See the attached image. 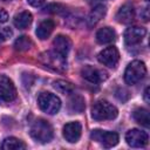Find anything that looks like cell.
I'll return each instance as SVG.
<instances>
[{
    "mask_svg": "<svg viewBox=\"0 0 150 150\" xmlns=\"http://www.w3.org/2000/svg\"><path fill=\"white\" fill-rule=\"evenodd\" d=\"M29 134L36 142L40 143H48L49 141H52L54 135L52 125L42 118H38L33 122L29 129Z\"/></svg>",
    "mask_w": 150,
    "mask_h": 150,
    "instance_id": "6da1fadb",
    "label": "cell"
},
{
    "mask_svg": "<svg viewBox=\"0 0 150 150\" xmlns=\"http://www.w3.org/2000/svg\"><path fill=\"white\" fill-rule=\"evenodd\" d=\"M117 114H118L117 108L104 100H100L95 102L91 108V117L96 121L114 120L117 116Z\"/></svg>",
    "mask_w": 150,
    "mask_h": 150,
    "instance_id": "7a4b0ae2",
    "label": "cell"
},
{
    "mask_svg": "<svg viewBox=\"0 0 150 150\" xmlns=\"http://www.w3.org/2000/svg\"><path fill=\"white\" fill-rule=\"evenodd\" d=\"M146 75V67L142 61L135 60L130 62L124 73V81L127 84H136Z\"/></svg>",
    "mask_w": 150,
    "mask_h": 150,
    "instance_id": "3957f363",
    "label": "cell"
},
{
    "mask_svg": "<svg viewBox=\"0 0 150 150\" xmlns=\"http://www.w3.org/2000/svg\"><path fill=\"white\" fill-rule=\"evenodd\" d=\"M38 104H39V107L42 111H45L49 115L57 114V111L61 108L60 98L56 95H54L52 93H47V91H43V93L39 94Z\"/></svg>",
    "mask_w": 150,
    "mask_h": 150,
    "instance_id": "277c9868",
    "label": "cell"
},
{
    "mask_svg": "<svg viewBox=\"0 0 150 150\" xmlns=\"http://www.w3.org/2000/svg\"><path fill=\"white\" fill-rule=\"evenodd\" d=\"M39 60H40V62H42L48 68H52V69L57 70V71H63L67 68L66 56L59 54L55 50L45 52V53L40 54Z\"/></svg>",
    "mask_w": 150,
    "mask_h": 150,
    "instance_id": "5b68a950",
    "label": "cell"
},
{
    "mask_svg": "<svg viewBox=\"0 0 150 150\" xmlns=\"http://www.w3.org/2000/svg\"><path fill=\"white\" fill-rule=\"evenodd\" d=\"M90 138L97 143H100L104 148L115 146L118 143V135L114 131H107L101 129H95L90 132Z\"/></svg>",
    "mask_w": 150,
    "mask_h": 150,
    "instance_id": "8992f818",
    "label": "cell"
},
{
    "mask_svg": "<svg viewBox=\"0 0 150 150\" xmlns=\"http://www.w3.org/2000/svg\"><path fill=\"white\" fill-rule=\"evenodd\" d=\"M15 98L16 89L12 80L6 75H0V101L4 103H9Z\"/></svg>",
    "mask_w": 150,
    "mask_h": 150,
    "instance_id": "52a82bcc",
    "label": "cell"
},
{
    "mask_svg": "<svg viewBox=\"0 0 150 150\" xmlns=\"http://www.w3.org/2000/svg\"><path fill=\"white\" fill-rule=\"evenodd\" d=\"M97 59L100 63H102L103 66H107L109 68H115L120 60V53L116 47L110 46L101 50L97 55Z\"/></svg>",
    "mask_w": 150,
    "mask_h": 150,
    "instance_id": "ba28073f",
    "label": "cell"
},
{
    "mask_svg": "<svg viewBox=\"0 0 150 150\" xmlns=\"http://www.w3.org/2000/svg\"><path fill=\"white\" fill-rule=\"evenodd\" d=\"M81 75L84 80L91 82V83H101L102 81H104L108 77L107 71H104L103 69L93 67V66H84L81 69Z\"/></svg>",
    "mask_w": 150,
    "mask_h": 150,
    "instance_id": "9c48e42d",
    "label": "cell"
},
{
    "mask_svg": "<svg viewBox=\"0 0 150 150\" xmlns=\"http://www.w3.org/2000/svg\"><path fill=\"white\" fill-rule=\"evenodd\" d=\"M125 141L128 145L132 148H142L148 144V134L139 129H131L125 134Z\"/></svg>",
    "mask_w": 150,
    "mask_h": 150,
    "instance_id": "30bf717a",
    "label": "cell"
},
{
    "mask_svg": "<svg viewBox=\"0 0 150 150\" xmlns=\"http://www.w3.org/2000/svg\"><path fill=\"white\" fill-rule=\"evenodd\" d=\"M145 34H146V30L143 27H129L124 32V42L128 47L136 46L141 43Z\"/></svg>",
    "mask_w": 150,
    "mask_h": 150,
    "instance_id": "8fae6325",
    "label": "cell"
},
{
    "mask_svg": "<svg viewBox=\"0 0 150 150\" xmlns=\"http://www.w3.org/2000/svg\"><path fill=\"white\" fill-rule=\"evenodd\" d=\"M81 132H82V125L77 121L69 122L63 127V137L69 143H76L81 137Z\"/></svg>",
    "mask_w": 150,
    "mask_h": 150,
    "instance_id": "7c38bea8",
    "label": "cell"
},
{
    "mask_svg": "<svg viewBox=\"0 0 150 150\" xmlns=\"http://www.w3.org/2000/svg\"><path fill=\"white\" fill-rule=\"evenodd\" d=\"M135 18V9L134 6L130 4H124L120 7L116 13V20L121 23H130Z\"/></svg>",
    "mask_w": 150,
    "mask_h": 150,
    "instance_id": "4fadbf2b",
    "label": "cell"
},
{
    "mask_svg": "<svg viewBox=\"0 0 150 150\" xmlns=\"http://www.w3.org/2000/svg\"><path fill=\"white\" fill-rule=\"evenodd\" d=\"M53 47H54L55 52H57L59 54H61L63 56H67V54L71 47V41L66 35H57L53 41Z\"/></svg>",
    "mask_w": 150,
    "mask_h": 150,
    "instance_id": "5bb4252c",
    "label": "cell"
},
{
    "mask_svg": "<svg viewBox=\"0 0 150 150\" xmlns=\"http://www.w3.org/2000/svg\"><path fill=\"white\" fill-rule=\"evenodd\" d=\"M115 39H116V33L110 27H103V28L98 29L96 33V40L101 45L110 43V42L115 41Z\"/></svg>",
    "mask_w": 150,
    "mask_h": 150,
    "instance_id": "9a60e30c",
    "label": "cell"
},
{
    "mask_svg": "<svg viewBox=\"0 0 150 150\" xmlns=\"http://www.w3.org/2000/svg\"><path fill=\"white\" fill-rule=\"evenodd\" d=\"M54 27H55V23L53 20H43L42 22H40V25L36 28V32H35L36 36L41 40H46L52 34Z\"/></svg>",
    "mask_w": 150,
    "mask_h": 150,
    "instance_id": "2e32d148",
    "label": "cell"
},
{
    "mask_svg": "<svg viewBox=\"0 0 150 150\" xmlns=\"http://www.w3.org/2000/svg\"><path fill=\"white\" fill-rule=\"evenodd\" d=\"M33 16L28 11L20 12L14 16V26L19 29H26L30 23H32Z\"/></svg>",
    "mask_w": 150,
    "mask_h": 150,
    "instance_id": "e0dca14e",
    "label": "cell"
},
{
    "mask_svg": "<svg viewBox=\"0 0 150 150\" xmlns=\"http://www.w3.org/2000/svg\"><path fill=\"white\" fill-rule=\"evenodd\" d=\"M132 117L137 123L141 125L149 128L150 125V116H149V110L145 108H136L132 112Z\"/></svg>",
    "mask_w": 150,
    "mask_h": 150,
    "instance_id": "ac0fdd59",
    "label": "cell"
},
{
    "mask_svg": "<svg viewBox=\"0 0 150 150\" xmlns=\"http://www.w3.org/2000/svg\"><path fill=\"white\" fill-rule=\"evenodd\" d=\"M1 149H4V150H21V149H26V144L16 137H7L2 142Z\"/></svg>",
    "mask_w": 150,
    "mask_h": 150,
    "instance_id": "d6986e66",
    "label": "cell"
},
{
    "mask_svg": "<svg viewBox=\"0 0 150 150\" xmlns=\"http://www.w3.org/2000/svg\"><path fill=\"white\" fill-rule=\"evenodd\" d=\"M68 107H69V111L70 112H73V114H79V112H82L83 110H84V100H83V97L82 96H80V95H77V94H74L71 97H70V100H69V104H68Z\"/></svg>",
    "mask_w": 150,
    "mask_h": 150,
    "instance_id": "ffe728a7",
    "label": "cell"
},
{
    "mask_svg": "<svg viewBox=\"0 0 150 150\" xmlns=\"http://www.w3.org/2000/svg\"><path fill=\"white\" fill-rule=\"evenodd\" d=\"M105 14V7L103 5H97L93 8V11L90 12L89 16H88V23L89 26H94L96 25Z\"/></svg>",
    "mask_w": 150,
    "mask_h": 150,
    "instance_id": "44dd1931",
    "label": "cell"
},
{
    "mask_svg": "<svg viewBox=\"0 0 150 150\" xmlns=\"http://www.w3.org/2000/svg\"><path fill=\"white\" fill-rule=\"evenodd\" d=\"M33 46V41L26 36V35H22V36H19L15 42H14V48L19 52H25V50H28L30 49Z\"/></svg>",
    "mask_w": 150,
    "mask_h": 150,
    "instance_id": "7402d4cb",
    "label": "cell"
},
{
    "mask_svg": "<svg viewBox=\"0 0 150 150\" xmlns=\"http://www.w3.org/2000/svg\"><path fill=\"white\" fill-rule=\"evenodd\" d=\"M54 88L61 93V94H70L73 93L74 90V86L70 83V82H67V81H63V80H57L54 82Z\"/></svg>",
    "mask_w": 150,
    "mask_h": 150,
    "instance_id": "603a6c76",
    "label": "cell"
},
{
    "mask_svg": "<svg viewBox=\"0 0 150 150\" xmlns=\"http://www.w3.org/2000/svg\"><path fill=\"white\" fill-rule=\"evenodd\" d=\"M13 35V32L9 27H0V42L8 40Z\"/></svg>",
    "mask_w": 150,
    "mask_h": 150,
    "instance_id": "cb8c5ba5",
    "label": "cell"
},
{
    "mask_svg": "<svg viewBox=\"0 0 150 150\" xmlns=\"http://www.w3.org/2000/svg\"><path fill=\"white\" fill-rule=\"evenodd\" d=\"M62 6L61 5H55V4H53V5H49V6H47V7H45V12H48V13H59L60 12V9L59 8H61Z\"/></svg>",
    "mask_w": 150,
    "mask_h": 150,
    "instance_id": "d4e9b609",
    "label": "cell"
},
{
    "mask_svg": "<svg viewBox=\"0 0 150 150\" xmlns=\"http://www.w3.org/2000/svg\"><path fill=\"white\" fill-rule=\"evenodd\" d=\"M27 2L33 7H41L45 4V0H27Z\"/></svg>",
    "mask_w": 150,
    "mask_h": 150,
    "instance_id": "484cf974",
    "label": "cell"
},
{
    "mask_svg": "<svg viewBox=\"0 0 150 150\" xmlns=\"http://www.w3.org/2000/svg\"><path fill=\"white\" fill-rule=\"evenodd\" d=\"M8 20V13L5 9H0V23H5Z\"/></svg>",
    "mask_w": 150,
    "mask_h": 150,
    "instance_id": "4316f807",
    "label": "cell"
},
{
    "mask_svg": "<svg viewBox=\"0 0 150 150\" xmlns=\"http://www.w3.org/2000/svg\"><path fill=\"white\" fill-rule=\"evenodd\" d=\"M148 13H149V8L145 7V8H144V12H143V14H142L144 21H148V20H149V14H148Z\"/></svg>",
    "mask_w": 150,
    "mask_h": 150,
    "instance_id": "83f0119b",
    "label": "cell"
},
{
    "mask_svg": "<svg viewBox=\"0 0 150 150\" xmlns=\"http://www.w3.org/2000/svg\"><path fill=\"white\" fill-rule=\"evenodd\" d=\"M144 100H145L146 103L150 102V100H149V87L145 88V91H144Z\"/></svg>",
    "mask_w": 150,
    "mask_h": 150,
    "instance_id": "f1b7e54d",
    "label": "cell"
},
{
    "mask_svg": "<svg viewBox=\"0 0 150 150\" xmlns=\"http://www.w3.org/2000/svg\"><path fill=\"white\" fill-rule=\"evenodd\" d=\"M88 2H90V4H95V2H98V1H103V0H87Z\"/></svg>",
    "mask_w": 150,
    "mask_h": 150,
    "instance_id": "f546056e",
    "label": "cell"
},
{
    "mask_svg": "<svg viewBox=\"0 0 150 150\" xmlns=\"http://www.w3.org/2000/svg\"><path fill=\"white\" fill-rule=\"evenodd\" d=\"M4 1H11V0H4Z\"/></svg>",
    "mask_w": 150,
    "mask_h": 150,
    "instance_id": "4dcf8cb0",
    "label": "cell"
}]
</instances>
